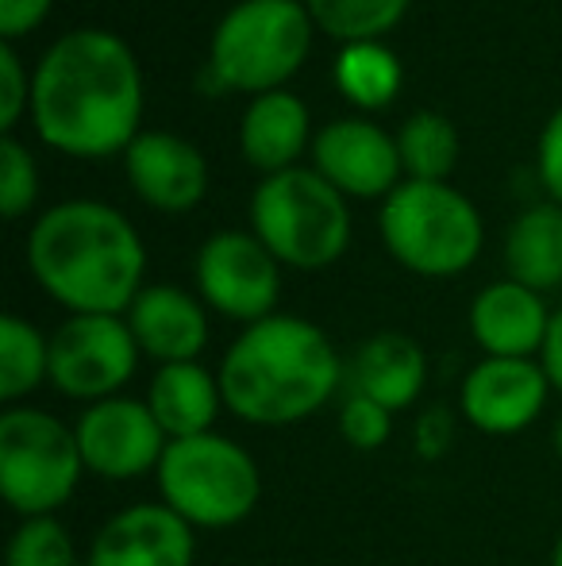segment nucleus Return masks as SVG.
<instances>
[{
  "label": "nucleus",
  "mask_w": 562,
  "mask_h": 566,
  "mask_svg": "<svg viewBox=\"0 0 562 566\" xmlns=\"http://www.w3.org/2000/svg\"><path fill=\"white\" fill-rule=\"evenodd\" d=\"M139 62L113 31H66L31 74V124L46 147L70 158L124 155L139 135Z\"/></svg>",
  "instance_id": "1"
},
{
  "label": "nucleus",
  "mask_w": 562,
  "mask_h": 566,
  "mask_svg": "<svg viewBox=\"0 0 562 566\" xmlns=\"http://www.w3.org/2000/svg\"><path fill=\"white\" fill-rule=\"evenodd\" d=\"M28 266L70 316H124L142 290L147 247L105 201H62L31 224Z\"/></svg>",
  "instance_id": "2"
},
{
  "label": "nucleus",
  "mask_w": 562,
  "mask_h": 566,
  "mask_svg": "<svg viewBox=\"0 0 562 566\" xmlns=\"http://www.w3.org/2000/svg\"><path fill=\"white\" fill-rule=\"evenodd\" d=\"M224 409L255 428H289L328 409L347 366L320 324L274 313L247 324L220 358Z\"/></svg>",
  "instance_id": "3"
},
{
  "label": "nucleus",
  "mask_w": 562,
  "mask_h": 566,
  "mask_svg": "<svg viewBox=\"0 0 562 566\" xmlns=\"http://www.w3.org/2000/svg\"><path fill=\"white\" fill-rule=\"evenodd\" d=\"M158 501L197 532H227L263 501V470L240 440L220 432L170 440L155 470Z\"/></svg>",
  "instance_id": "4"
},
{
  "label": "nucleus",
  "mask_w": 562,
  "mask_h": 566,
  "mask_svg": "<svg viewBox=\"0 0 562 566\" xmlns=\"http://www.w3.org/2000/svg\"><path fill=\"white\" fill-rule=\"evenodd\" d=\"M385 251L416 277H458L486 243L481 212L447 181H401L378 212Z\"/></svg>",
  "instance_id": "5"
},
{
  "label": "nucleus",
  "mask_w": 562,
  "mask_h": 566,
  "mask_svg": "<svg viewBox=\"0 0 562 566\" xmlns=\"http://www.w3.org/2000/svg\"><path fill=\"white\" fill-rule=\"evenodd\" d=\"M251 231L282 266L328 270L351 247V209L328 178L293 166L258 181L251 197Z\"/></svg>",
  "instance_id": "6"
},
{
  "label": "nucleus",
  "mask_w": 562,
  "mask_h": 566,
  "mask_svg": "<svg viewBox=\"0 0 562 566\" xmlns=\"http://www.w3.org/2000/svg\"><path fill=\"white\" fill-rule=\"evenodd\" d=\"M312 46V15L305 0H240L216 23L209 70L220 90L263 97L305 66Z\"/></svg>",
  "instance_id": "7"
},
{
  "label": "nucleus",
  "mask_w": 562,
  "mask_h": 566,
  "mask_svg": "<svg viewBox=\"0 0 562 566\" xmlns=\"http://www.w3.org/2000/svg\"><path fill=\"white\" fill-rule=\"evenodd\" d=\"M85 474L74 424L31 405L0 412V493L20 521L54 516Z\"/></svg>",
  "instance_id": "8"
},
{
  "label": "nucleus",
  "mask_w": 562,
  "mask_h": 566,
  "mask_svg": "<svg viewBox=\"0 0 562 566\" xmlns=\"http://www.w3.org/2000/svg\"><path fill=\"white\" fill-rule=\"evenodd\" d=\"M139 358L124 316H66L51 332V389L82 405L108 401L136 378Z\"/></svg>",
  "instance_id": "9"
},
{
  "label": "nucleus",
  "mask_w": 562,
  "mask_h": 566,
  "mask_svg": "<svg viewBox=\"0 0 562 566\" xmlns=\"http://www.w3.org/2000/svg\"><path fill=\"white\" fill-rule=\"evenodd\" d=\"M197 293L209 313L235 324H258L278 313L282 262L255 231H216L197 251Z\"/></svg>",
  "instance_id": "10"
},
{
  "label": "nucleus",
  "mask_w": 562,
  "mask_h": 566,
  "mask_svg": "<svg viewBox=\"0 0 562 566\" xmlns=\"http://www.w3.org/2000/svg\"><path fill=\"white\" fill-rule=\"evenodd\" d=\"M74 432L85 470L105 482H136L155 474L170 443L150 405L128 394L85 405L82 417L74 420Z\"/></svg>",
  "instance_id": "11"
},
{
  "label": "nucleus",
  "mask_w": 562,
  "mask_h": 566,
  "mask_svg": "<svg viewBox=\"0 0 562 566\" xmlns=\"http://www.w3.org/2000/svg\"><path fill=\"white\" fill-rule=\"evenodd\" d=\"M551 386L540 358H478L458 386V417L481 436H520L543 417Z\"/></svg>",
  "instance_id": "12"
},
{
  "label": "nucleus",
  "mask_w": 562,
  "mask_h": 566,
  "mask_svg": "<svg viewBox=\"0 0 562 566\" xmlns=\"http://www.w3.org/2000/svg\"><path fill=\"white\" fill-rule=\"evenodd\" d=\"M316 174L328 178L343 197H390L401 186L397 135H385L370 119H336L312 139Z\"/></svg>",
  "instance_id": "13"
},
{
  "label": "nucleus",
  "mask_w": 562,
  "mask_h": 566,
  "mask_svg": "<svg viewBox=\"0 0 562 566\" xmlns=\"http://www.w3.org/2000/svg\"><path fill=\"white\" fill-rule=\"evenodd\" d=\"M197 528L162 501L124 505L97 528L85 566H193Z\"/></svg>",
  "instance_id": "14"
},
{
  "label": "nucleus",
  "mask_w": 562,
  "mask_h": 566,
  "mask_svg": "<svg viewBox=\"0 0 562 566\" xmlns=\"http://www.w3.org/2000/svg\"><path fill=\"white\" fill-rule=\"evenodd\" d=\"M124 170L139 201L166 217L197 209L209 193V163L185 135L139 132L124 150Z\"/></svg>",
  "instance_id": "15"
},
{
  "label": "nucleus",
  "mask_w": 562,
  "mask_h": 566,
  "mask_svg": "<svg viewBox=\"0 0 562 566\" xmlns=\"http://www.w3.org/2000/svg\"><path fill=\"white\" fill-rule=\"evenodd\" d=\"M124 321H128L142 358H150L158 366L201 363L212 336L209 305L170 282L142 285L139 297L124 313Z\"/></svg>",
  "instance_id": "16"
},
{
  "label": "nucleus",
  "mask_w": 562,
  "mask_h": 566,
  "mask_svg": "<svg viewBox=\"0 0 562 566\" xmlns=\"http://www.w3.org/2000/svg\"><path fill=\"white\" fill-rule=\"evenodd\" d=\"M470 336L481 358H540L555 313L543 293L501 277L470 301Z\"/></svg>",
  "instance_id": "17"
},
{
  "label": "nucleus",
  "mask_w": 562,
  "mask_h": 566,
  "mask_svg": "<svg viewBox=\"0 0 562 566\" xmlns=\"http://www.w3.org/2000/svg\"><path fill=\"white\" fill-rule=\"evenodd\" d=\"M347 386L390 412L413 409L427 386V350L405 332H378L359 343L347 366Z\"/></svg>",
  "instance_id": "18"
},
{
  "label": "nucleus",
  "mask_w": 562,
  "mask_h": 566,
  "mask_svg": "<svg viewBox=\"0 0 562 566\" xmlns=\"http://www.w3.org/2000/svg\"><path fill=\"white\" fill-rule=\"evenodd\" d=\"M142 401L150 405L166 440H189V436L216 432L220 412H227L220 378L204 363L158 366Z\"/></svg>",
  "instance_id": "19"
},
{
  "label": "nucleus",
  "mask_w": 562,
  "mask_h": 566,
  "mask_svg": "<svg viewBox=\"0 0 562 566\" xmlns=\"http://www.w3.org/2000/svg\"><path fill=\"white\" fill-rule=\"evenodd\" d=\"M308 147V105L289 90H274L251 101L240 124V150L266 178L293 170Z\"/></svg>",
  "instance_id": "20"
},
{
  "label": "nucleus",
  "mask_w": 562,
  "mask_h": 566,
  "mask_svg": "<svg viewBox=\"0 0 562 566\" xmlns=\"http://www.w3.org/2000/svg\"><path fill=\"white\" fill-rule=\"evenodd\" d=\"M505 270L536 293L562 285V205L543 201L524 209L505 235Z\"/></svg>",
  "instance_id": "21"
},
{
  "label": "nucleus",
  "mask_w": 562,
  "mask_h": 566,
  "mask_svg": "<svg viewBox=\"0 0 562 566\" xmlns=\"http://www.w3.org/2000/svg\"><path fill=\"white\" fill-rule=\"evenodd\" d=\"M336 90L351 101L362 113H378V108L393 105V97L401 93L405 82V70L401 59L382 43V39H370V43H347L336 59Z\"/></svg>",
  "instance_id": "22"
},
{
  "label": "nucleus",
  "mask_w": 562,
  "mask_h": 566,
  "mask_svg": "<svg viewBox=\"0 0 562 566\" xmlns=\"http://www.w3.org/2000/svg\"><path fill=\"white\" fill-rule=\"evenodd\" d=\"M51 386V336L23 316H0V401L12 409Z\"/></svg>",
  "instance_id": "23"
},
{
  "label": "nucleus",
  "mask_w": 562,
  "mask_h": 566,
  "mask_svg": "<svg viewBox=\"0 0 562 566\" xmlns=\"http://www.w3.org/2000/svg\"><path fill=\"white\" fill-rule=\"evenodd\" d=\"M401 166L413 181H447L463 155L458 127L443 113H413L397 132Z\"/></svg>",
  "instance_id": "24"
},
{
  "label": "nucleus",
  "mask_w": 562,
  "mask_h": 566,
  "mask_svg": "<svg viewBox=\"0 0 562 566\" xmlns=\"http://www.w3.org/2000/svg\"><path fill=\"white\" fill-rule=\"evenodd\" d=\"M308 15L320 31L339 43H370L405 20L409 0H305Z\"/></svg>",
  "instance_id": "25"
},
{
  "label": "nucleus",
  "mask_w": 562,
  "mask_h": 566,
  "mask_svg": "<svg viewBox=\"0 0 562 566\" xmlns=\"http://www.w3.org/2000/svg\"><path fill=\"white\" fill-rule=\"evenodd\" d=\"M8 566H82L59 516H28L8 539Z\"/></svg>",
  "instance_id": "26"
},
{
  "label": "nucleus",
  "mask_w": 562,
  "mask_h": 566,
  "mask_svg": "<svg viewBox=\"0 0 562 566\" xmlns=\"http://www.w3.org/2000/svg\"><path fill=\"white\" fill-rule=\"evenodd\" d=\"M39 197V166L15 135H0V212L20 220Z\"/></svg>",
  "instance_id": "27"
},
{
  "label": "nucleus",
  "mask_w": 562,
  "mask_h": 566,
  "mask_svg": "<svg viewBox=\"0 0 562 566\" xmlns=\"http://www.w3.org/2000/svg\"><path fill=\"white\" fill-rule=\"evenodd\" d=\"M393 417L397 412H390L385 405L347 389L343 405H339V432L354 451H382L393 436Z\"/></svg>",
  "instance_id": "28"
},
{
  "label": "nucleus",
  "mask_w": 562,
  "mask_h": 566,
  "mask_svg": "<svg viewBox=\"0 0 562 566\" xmlns=\"http://www.w3.org/2000/svg\"><path fill=\"white\" fill-rule=\"evenodd\" d=\"M23 108H31V77L23 74L15 46L0 39V135H12Z\"/></svg>",
  "instance_id": "29"
},
{
  "label": "nucleus",
  "mask_w": 562,
  "mask_h": 566,
  "mask_svg": "<svg viewBox=\"0 0 562 566\" xmlns=\"http://www.w3.org/2000/svg\"><path fill=\"white\" fill-rule=\"evenodd\" d=\"M455 432H458V412L455 409H443V405H432L416 417L413 428V448L421 459L435 462L443 459L450 448H455Z\"/></svg>",
  "instance_id": "30"
},
{
  "label": "nucleus",
  "mask_w": 562,
  "mask_h": 566,
  "mask_svg": "<svg viewBox=\"0 0 562 566\" xmlns=\"http://www.w3.org/2000/svg\"><path fill=\"white\" fill-rule=\"evenodd\" d=\"M536 166H540V181L551 193V201L562 205V105L555 108V116L543 124L540 150H536Z\"/></svg>",
  "instance_id": "31"
},
{
  "label": "nucleus",
  "mask_w": 562,
  "mask_h": 566,
  "mask_svg": "<svg viewBox=\"0 0 562 566\" xmlns=\"http://www.w3.org/2000/svg\"><path fill=\"white\" fill-rule=\"evenodd\" d=\"M51 12V0H0V39L15 43V39L31 35Z\"/></svg>",
  "instance_id": "32"
},
{
  "label": "nucleus",
  "mask_w": 562,
  "mask_h": 566,
  "mask_svg": "<svg viewBox=\"0 0 562 566\" xmlns=\"http://www.w3.org/2000/svg\"><path fill=\"white\" fill-rule=\"evenodd\" d=\"M540 363H543V370H548L555 394H562V308H555V321H551V332H548V343H543Z\"/></svg>",
  "instance_id": "33"
},
{
  "label": "nucleus",
  "mask_w": 562,
  "mask_h": 566,
  "mask_svg": "<svg viewBox=\"0 0 562 566\" xmlns=\"http://www.w3.org/2000/svg\"><path fill=\"white\" fill-rule=\"evenodd\" d=\"M555 454H559V462H562V417L555 420Z\"/></svg>",
  "instance_id": "34"
},
{
  "label": "nucleus",
  "mask_w": 562,
  "mask_h": 566,
  "mask_svg": "<svg viewBox=\"0 0 562 566\" xmlns=\"http://www.w3.org/2000/svg\"><path fill=\"white\" fill-rule=\"evenodd\" d=\"M551 566H562V536L555 539V552H551Z\"/></svg>",
  "instance_id": "35"
}]
</instances>
